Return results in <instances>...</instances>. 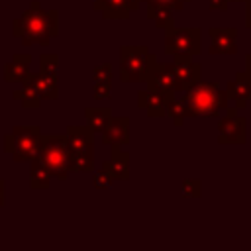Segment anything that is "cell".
<instances>
[{
  "instance_id": "obj_1",
  "label": "cell",
  "mask_w": 251,
  "mask_h": 251,
  "mask_svg": "<svg viewBox=\"0 0 251 251\" xmlns=\"http://www.w3.org/2000/svg\"><path fill=\"white\" fill-rule=\"evenodd\" d=\"M12 35L20 37L24 45H47L59 35V12L43 10L39 0H33L29 8L12 22Z\"/></svg>"
},
{
  "instance_id": "obj_2",
  "label": "cell",
  "mask_w": 251,
  "mask_h": 251,
  "mask_svg": "<svg viewBox=\"0 0 251 251\" xmlns=\"http://www.w3.org/2000/svg\"><path fill=\"white\" fill-rule=\"evenodd\" d=\"M227 94L218 80H198L182 92V102L188 110V118H218L227 108Z\"/></svg>"
},
{
  "instance_id": "obj_3",
  "label": "cell",
  "mask_w": 251,
  "mask_h": 251,
  "mask_svg": "<svg viewBox=\"0 0 251 251\" xmlns=\"http://www.w3.org/2000/svg\"><path fill=\"white\" fill-rule=\"evenodd\" d=\"M37 163L51 175V178L65 180L71 173V153L67 143V133H41V145L37 153Z\"/></svg>"
},
{
  "instance_id": "obj_4",
  "label": "cell",
  "mask_w": 251,
  "mask_h": 251,
  "mask_svg": "<svg viewBox=\"0 0 251 251\" xmlns=\"http://www.w3.org/2000/svg\"><path fill=\"white\" fill-rule=\"evenodd\" d=\"M94 131L88 126H69L67 143L71 153V173H86L94 169Z\"/></svg>"
},
{
  "instance_id": "obj_5",
  "label": "cell",
  "mask_w": 251,
  "mask_h": 251,
  "mask_svg": "<svg viewBox=\"0 0 251 251\" xmlns=\"http://www.w3.org/2000/svg\"><path fill=\"white\" fill-rule=\"evenodd\" d=\"M41 145V129L37 126H16L4 135V151L12 155L14 161L24 163L37 157Z\"/></svg>"
},
{
  "instance_id": "obj_6",
  "label": "cell",
  "mask_w": 251,
  "mask_h": 251,
  "mask_svg": "<svg viewBox=\"0 0 251 251\" xmlns=\"http://www.w3.org/2000/svg\"><path fill=\"white\" fill-rule=\"evenodd\" d=\"M157 59L145 45H122L120 49V78L124 82L145 80L151 61Z\"/></svg>"
},
{
  "instance_id": "obj_7",
  "label": "cell",
  "mask_w": 251,
  "mask_h": 251,
  "mask_svg": "<svg viewBox=\"0 0 251 251\" xmlns=\"http://www.w3.org/2000/svg\"><path fill=\"white\" fill-rule=\"evenodd\" d=\"M202 33L198 27H169L165 29V53L167 55H200Z\"/></svg>"
},
{
  "instance_id": "obj_8",
  "label": "cell",
  "mask_w": 251,
  "mask_h": 251,
  "mask_svg": "<svg viewBox=\"0 0 251 251\" xmlns=\"http://www.w3.org/2000/svg\"><path fill=\"white\" fill-rule=\"evenodd\" d=\"M226 116L218 120V143L243 145L247 141V120L237 114V108H226Z\"/></svg>"
},
{
  "instance_id": "obj_9",
  "label": "cell",
  "mask_w": 251,
  "mask_h": 251,
  "mask_svg": "<svg viewBox=\"0 0 251 251\" xmlns=\"http://www.w3.org/2000/svg\"><path fill=\"white\" fill-rule=\"evenodd\" d=\"M175 75V92L182 94L186 88L196 84L202 78V67L192 61V55H173L171 63Z\"/></svg>"
},
{
  "instance_id": "obj_10",
  "label": "cell",
  "mask_w": 251,
  "mask_h": 251,
  "mask_svg": "<svg viewBox=\"0 0 251 251\" xmlns=\"http://www.w3.org/2000/svg\"><path fill=\"white\" fill-rule=\"evenodd\" d=\"M145 82H147V88L157 90L161 94H167V96L176 94L175 92V75H173L171 63L165 65V63H157V59H153L149 69H147Z\"/></svg>"
},
{
  "instance_id": "obj_11",
  "label": "cell",
  "mask_w": 251,
  "mask_h": 251,
  "mask_svg": "<svg viewBox=\"0 0 251 251\" xmlns=\"http://www.w3.org/2000/svg\"><path fill=\"white\" fill-rule=\"evenodd\" d=\"M210 55H235L237 53V29L235 27H210Z\"/></svg>"
},
{
  "instance_id": "obj_12",
  "label": "cell",
  "mask_w": 251,
  "mask_h": 251,
  "mask_svg": "<svg viewBox=\"0 0 251 251\" xmlns=\"http://www.w3.org/2000/svg\"><path fill=\"white\" fill-rule=\"evenodd\" d=\"M104 145H127L129 143V118L127 116H112L102 129Z\"/></svg>"
},
{
  "instance_id": "obj_13",
  "label": "cell",
  "mask_w": 251,
  "mask_h": 251,
  "mask_svg": "<svg viewBox=\"0 0 251 251\" xmlns=\"http://www.w3.org/2000/svg\"><path fill=\"white\" fill-rule=\"evenodd\" d=\"M173 96H167V94H161L157 90L145 88V90L137 92V106L141 110H145V114L149 118H163V116H167V102Z\"/></svg>"
},
{
  "instance_id": "obj_14",
  "label": "cell",
  "mask_w": 251,
  "mask_h": 251,
  "mask_svg": "<svg viewBox=\"0 0 251 251\" xmlns=\"http://www.w3.org/2000/svg\"><path fill=\"white\" fill-rule=\"evenodd\" d=\"M22 84H29L31 88H35V92L39 94L41 100H57L59 98V84L57 78L43 75V73H27V76L22 80Z\"/></svg>"
},
{
  "instance_id": "obj_15",
  "label": "cell",
  "mask_w": 251,
  "mask_h": 251,
  "mask_svg": "<svg viewBox=\"0 0 251 251\" xmlns=\"http://www.w3.org/2000/svg\"><path fill=\"white\" fill-rule=\"evenodd\" d=\"M102 169L110 173L114 180H127L129 178V153L122 149V145L112 147L110 159L102 163Z\"/></svg>"
},
{
  "instance_id": "obj_16",
  "label": "cell",
  "mask_w": 251,
  "mask_h": 251,
  "mask_svg": "<svg viewBox=\"0 0 251 251\" xmlns=\"http://www.w3.org/2000/svg\"><path fill=\"white\" fill-rule=\"evenodd\" d=\"M226 94L229 100L235 102L237 110H243L247 106V102L251 100V82L245 76V73H235V76L226 84Z\"/></svg>"
},
{
  "instance_id": "obj_17",
  "label": "cell",
  "mask_w": 251,
  "mask_h": 251,
  "mask_svg": "<svg viewBox=\"0 0 251 251\" xmlns=\"http://www.w3.org/2000/svg\"><path fill=\"white\" fill-rule=\"evenodd\" d=\"M92 6L106 20H127L129 14L135 10L131 0H94Z\"/></svg>"
},
{
  "instance_id": "obj_18",
  "label": "cell",
  "mask_w": 251,
  "mask_h": 251,
  "mask_svg": "<svg viewBox=\"0 0 251 251\" xmlns=\"http://www.w3.org/2000/svg\"><path fill=\"white\" fill-rule=\"evenodd\" d=\"M31 71V55L16 53L10 63L4 65V80L6 82H22Z\"/></svg>"
},
{
  "instance_id": "obj_19",
  "label": "cell",
  "mask_w": 251,
  "mask_h": 251,
  "mask_svg": "<svg viewBox=\"0 0 251 251\" xmlns=\"http://www.w3.org/2000/svg\"><path fill=\"white\" fill-rule=\"evenodd\" d=\"M84 118H86L88 127L96 133L106 127L108 120L112 118V110L110 108H84Z\"/></svg>"
},
{
  "instance_id": "obj_20",
  "label": "cell",
  "mask_w": 251,
  "mask_h": 251,
  "mask_svg": "<svg viewBox=\"0 0 251 251\" xmlns=\"http://www.w3.org/2000/svg\"><path fill=\"white\" fill-rule=\"evenodd\" d=\"M51 182V175L37 163V159L29 161V186L33 190H47Z\"/></svg>"
},
{
  "instance_id": "obj_21",
  "label": "cell",
  "mask_w": 251,
  "mask_h": 251,
  "mask_svg": "<svg viewBox=\"0 0 251 251\" xmlns=\"http://www.w3.org/2000/svg\"><path fill=\"white\" fill-rule=\"evenodd\" d=\"M12 98L18 100V102H20L24 108H27V110H37V108L41 106L39 94H37L35 88H31L29 84H22L20 90H14V92H12Z\"/></svg>"
},
{
  "instance_id": "obj_22",
  "label": "cell",
  "mask_w": 251,
  "mask_h": 251,
  "mask_svg": "<svg viewBox=\"0 0 251 251\" xmlns=\"http://www.w3.org/2000/svg\"><path fill=\"white\" fill-rule=\"evenodd\" d=\"M147 18L155 22L157 27L161 29H169L175 25V18H173V12L167 10V8H161V6H151L147 4Z\"/></svg>"
},
{
  "instance_id": "obj_23",
  "label": "cell",
  "mask_w": 251,
  "mask_h": 251,
  "mask_svg": "<svg viewBox=\"0 0 251 251\" xmlns=\"http://www.w3.org/2000/svg\"><path fill=\"white\" fill-rule=\"evenodd\" d=\"M167 116L173 120V124H175L176 127H180V126L184 124V120L188 118V110H186L182 98L178 100V98L173 96V98L167 102Z\"/></svg>"
},
{
  "instance_id": "obj_24",
  "label": "cell",
  "mask_w": 251,
  "mask_h": 251,
  "mask_svg": "<svg viewBox=\"0 0 251 251\" xmlns=\"http://www.w3.org/2000/svg\"><path fill=\"white\" fill-rule=\"evenodd\" d=\"M39 73L57 78V75H59V57L55 53H41L39 55Z\"/></svg>"
},
{
  "instance_id": "obj_25",
  "label": "cell",
  "mask_w": 251,
  "mask_h": 251,
  "mask_svg": "<svg viewBox=\"0 0 251 251\" xmlns=\"http://www.w3.org/2000/svg\"><path fill=\"white\" fill-rule=\"evenodd\" d=\"M182 196L184 198H200L202 196V182L198 178L182 180Z\"/></svg>"
},
{
  "instance_id": "obj_26",
  "label": "cell",
  "mask_w": 251,
  "mask_h": 251,
  "mask_svg": "<svg viewBox=\"0 0 251 251\" xmlns=\"http://www.w3.org/2000/svg\"><path fill=\"white\" fill-rule=\"evenodd\" d=\"M112 182H114V178H112L110 173L104 171V169H100V171L94 173V176H92V186L98 188V190H108V188H112Z\"/></svg>"
},
{
  "instance_id": "obj_27",
  "label": "cell",
  "mask_w": 251,
  "mask_h": 251,
  "mask_svg": "<svg viewBox=\"0 0 251 251\" xmlns=\"http://www.w3.org/2000/svg\"><path fill=\"white\" fill-rule=\"evenodd\" d=\"M92 80L94 82H112V67L108 63L94 67L92 71Z\"/></svg>"
},
{
  "instance_id": "obj_28",
  "label": "cell",
  "mask_w": 251,
  "mask_h": 251,
  "mask_svg": "<svg viewBox=\"0 0 251 251\" xmlns=\"http://www.w3.org/2000/svg\"><path fill=\"white\" fill-rule=\"evenodd\" d=\"M145 4H151V6H161V8H167L171 12H178L184 8V2L188 0H143Z\"/></svg>"
},
{
  "instance_id": "obj_29",
  "label": "cell",
  "mask_w": 251,
  "mask_h": 251,
  "mask_svg": "<svg viewBox=\"0 0 251 251\" xmlns=\"http://www.w3.org/2000/svg\"><path fill=\"white\" fill-rule=\"evenodd\" d=\"M110 94H112V82H94V86H92L94 100L110 98Z\"/></svg>"
},
{
  "instance_id": "obj_30",
  "label": "cell",
  "mask_w": 251,
  "mask_h": 251,
  "mask_svg": "<svg viewBox=\"0 0 251 251\" xmlns=\"http://www.w3.org/2000/svg\"><path fill=\"white\" fill-rule=\"evenodd\" d=\"M227 4H229V0H210L208 2L210 10H218V12H226L227 10Z\"/></svg>"
},
{
  "instance_id": "obj_31",
  "label": "cell",
  "mask_w": 251,
  "mask_h": 251,
  "mask_svg": "<svg viewBox=\"0 0 251 251\" xmlns=\"http://www.w3.org/2000/svg\"><path fill=\"white\" fill-rule=\"evenodd\" d=\"M245 27L251 29V0H245Z\"/></svg>"
},
{
  "instance_id": "obj_32",
  "label": "cell",
  "mask_w": 251,
  "mask_h": 251,
  "mask_svg": "<svg viewBox=\"0 0 251 251\" xmlns=\"http://www.w3.org/2000/svg\"><path fill=\"white\" fill-rule=\"evenodd\" d=\"M243 73H245V76H247L249 82H251V53L245 55V71H243Z\"/></svg>"
},
{
  "instance_id": "obj_33",
  "label": "cell",
  "mask_w": 251,
  "mask_h": 251,
  "mask_svg": "<svg viewBox=\"0 0 251 251\" xmlns=\"http://www.w3.org/2000/svg\"><path fill=\"white\" fill-rule=\"evenodd\" d=\"M4 202H6V182L0 178V208L4 206Z\"/></svg>"
},
{
  "instance_id": "obj_34",
  "label": "cell",
  "mask_w": 251,
  "mask_h": 251,
  "mask_svg": "<svg viewBox=\"0 0 251 251\" xmlns=\"http://www.w3.org/2000/svg\"><path fill=\"white\" fill-rule=\"evenodd\" d=\"M229 2H245V0H229Z\"/></svg>"
},
{
  "instance_id": "obj_35",
  "label": "cell",
  "mask_w": 251,
  "mask_h": 251,
  "mask_svg": "<svg viewBox=\"0 0 251 251\" xmlns=\"http://www.w3.org/2000/svg\"><path fill=\"white\" fill-rule=\"evenodd\" d=\"M188 2H190V0H188Z\"/></svg>"
}]
</instances>
